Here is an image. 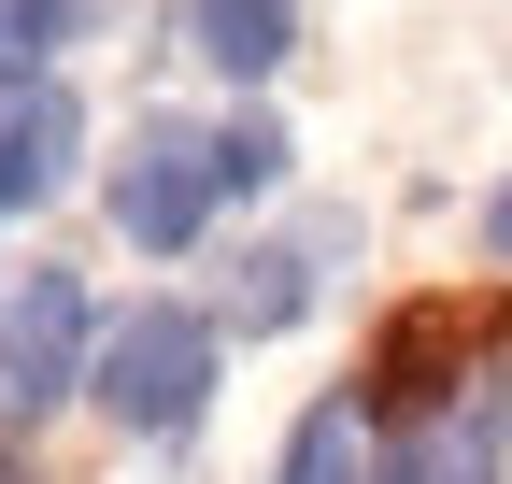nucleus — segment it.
I'll list each match as a JSON object with an SVG mask.
<instances>
[{"label":"nucleus","mask_w":512,"mask_h":484,"mask_svg":"<svg viewBox=\"0 0 512 484\" xmlns=\"http://www.w3.org/2000/svg\"><path fill=\"white\" fill-rule=\"evenodd\" d=\"M214 371H228V328H214V314H185V299H128V314L100 328L86 399L114 413L128 442H185L200 399H214Z\"/></svg>","instance_id":"nucleus-1"},{"label":"nucleus","mask_w":512,"mask_h":484,"mask_svg":"<svg viewBox=\"0 0 512 484\" xmlns=\"http://www.w3.org/2000/svg\"><path fill=\"white\" fill-rule=\"evenodd\" d=\"M86 371H100L86 271H15V299H0V428H43L57 399H86Z\"/></svg>","instance_id":"nucleus-2"},{"label":"nucleus","mask_w":512,"mask_h":484,"mask_svg":"<svg viewBox=\"0 0 512 484\" xmlns=\"http://www.w3.org/2000/svg\"><path fill=\"white\" fill-rule=\"evenodd\" d=\"M214 200H228V143L185 129V114H157V129L128 143V171H114V228L143 242V257H185V242L214 228Z\"/></svg>","instance_id":"nucleus-3"},{"label":"nucleus","mask_w":512,"mask_h":484,"mask_svg":"<svg viewBox=\"0 0 512 484\" xmlns=\"http://www.w3.org/2000/svg\"><path fill=\"white\" fill-rule=\"evenodd\" d=\"M498 442H512V356H484L441 413L384 428V484H498Z\"/></svg>","instance_id":"nucleus-4"},{"label":"nucleus","mask_w":512,"mask_h":484,"mask_svg":"<svg viewBox=\"0 0 512 484\" xmlns=\"http://www.w3.org/2000/svg\"><path fill=\"white\" fill-rule=\"evenodd\" d=\"M484 371V356H470V314H456V299H413V314L399 328H384V356H370V413H384V428H413V413H441V399H456Z\"/></svg>","instance_id":"nucleus-5"},{"label":"nucleus","mask_w":512,"mask_h":484,"mask_svg":"<svg viewBox=\"0 0 512 484\" xmlns=\"http://www.w3.org/2000/svg\"><path fill=\"white\" fill-rule=\"evenodd\" d=\"M72 157H86V100H72V86H15V100H0V214L57 200Z\"/></svg>","instance_id":"nucleus-6"},{"label":"nucleus","mask_w":512,"mask_h":484,"mask_svg":"<svg viewBox=\"0 0 512 484\" xmlns=\"http://www.w3.org/2000/svg\"><path fill=\"white\" fill-rule=\"evenodd\" d=\"M185 43H200L228 86H271L299 57V0H185Z\"/></svg>","instance_id":"nucleus-7"},{"label":"nucleus","mask_w":512,"mask_h":484,"mask_svg":"<svg viewBox=\"0 0 512 484\" xmlns=\"http://www.w3.org/2000/svg\"><path fill=\"white\" fill-rule=\"evenodd\" d=\"M271 484H384V456H370V399H313L299 428H285V470Z\"/></svg>","instance_id":"nucleus-8"},{"label":"nucleus","mask_w":512,"mask_h":484,"mask_svg":"<svg viewBox=\"0 0 512 484\" xmlns=\"http://www.w3.org/2000/svg\"><path fill=\"white\" fill-rule=\"evenodd\" d=\"M256 285H228V314L214 328H242V342H271V328H299L313 314V242H271V257H242Z\"/></svg>","instance_id":"nucleus-9"},{"label":"nucleus","mask_w":512,"mask_h":484,"mask_svg":"<svg viewBox=\"0 0 512 484\" xmlns=\"http://www.w3.org/2000/svg\"><path fill=\"white\" fill-rule=\"evenodd\" d=\"M100 0H0V100L15 86H57V43H72Z\"/></svg>","instance_id":"nucleus-10"},{"label":"nucleus","mask_w":512,"mask_h":484,"mask_svg":"<svg viewBox=\"0 0 512 484\" xmlns=\"http://www.w3.org/2000/svg\"><path fill=\"white\" fill-rule=\"evenodd\" d=\"M214 143H228V200H256V186H285V157H299V143L271 129V114H228Z\"/></svg>","instance_id":"nucleus-11"},{"label":"nucleus","mask_w":512,"mask_h":484,"mask_svg":"<svg viewBox=\"0 0 512 484\" xmlns=\"http://www.w3.org/2000/svg\"><path fill=\"white\" fill-rule=\"evenodd\" d=\"M484 257H498V271H512V186H498V200H484Z\"/></svg>","instance_id":"nucleus-12"}]
</instances>
